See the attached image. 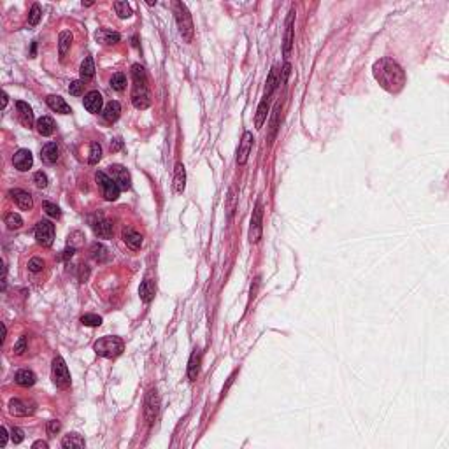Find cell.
<instances>
[{
  "instance_id": "obj_1",
  "label": "cell",
  "mask_w": 449,
  "mask_h": 449,
  "mask_svg": "<svg viewBox=\"0 0 449 449\" xmlns=\"http://www.w3.org/2000/svg\"><path fill=\"white\" fill-rule=\"evenodd\" d=\"M372 74L377 83L381 84V88L386 90V92L398 93L404 90L405 86L404 68L393 58H389V56H385V58H379L377 62H374Z\"/></svg>"
},
{
  "instance_id": "obj_2",
  "label": "cell",
  "mask_w": 449,
  "mask_h": 449,
  "mask_svg": "<svg viewBox=\"0 0 449 449\" xmlns=\"http://www.w3.org/2000/svg\"><path fill=\"white\" fill-rule=\"evenodd\" d=\"M132 76H133L132 104L135 109L144 111L151 104V98H149V92H148V76H146L144 67H140L139 64L132 65Z\"/></svg>"
},
{
  "instance_id": "obj_3",
  "label": "cell",
  "mask_w": 449,
  "mask_h": 449,
  "mask_svg": "<svg viewBox=\"0 0 449 449\" xmlns=\"http://www.w3.org/2000/svg\"><path fill=\"white\" fill-rule=\"evenodd\" d=\"M123 341H121L120 337H102V339H98V341L93 344V349H95V353L98 354V356L102 358H116L120 356L121 353H123Z\"/></svg>"
},
{
  "instance_id": "obj_4",
  "label": "cell",
  "mask_w": 449,
  "mask_h": 449,
  "mask_svg": "<svg viewBox=\"0 0 449 449\" xmlns=\"http://www.w3.org/2000/svg\"><path fill=\"white\" fill-rule=\"evenodd\" d=\"M174 14H176L177 27H179V32H181V35H183V39H185L186 42H192L195 28H193L192 14L188 12L186 5L183 4V2H174Z\"/></svg>"
},
{
  "instance_id": "obj_5",
  "label": "cell",
  "mask_w": 449,
  "mask_h": 449,
  "mask_svg": "<svg viewBox=\"0 0 449 449\" xmlns=\"http://www.w3.org/2000/svg\"><path fill=\"white\" fill-rule=\"evenodd\" d=\"M51 372H53V383L56 385V388L67 389L70 386V372H68L67 363H65L64 358L56 356L53 360Z\"/></svg>"
},
{
  "instance_id": "obj_6",
  "label": "cell",
  "mask_w": 449,
  "mask_h": 449,
  "mask_svg": "<svg viewBox=\"0 0 449 449\" xmlns=\"http://www.w3.org/2000/svg\"><path fill=\"white\" fill-rule=\"evenodd\" d=\"M95 181L100 185L102 188V193H104V198L109 202H114L120 196V186H118V183L112 177H109L105 172H96L95 174Z\"/></svg>"
},
{
  "instance_id": "obj_7",
  "label": "cell",
  "mask_w": 449,
  "mask_h": 449,
  "mask_svg": "<svg viewBox=\"0 0 449 449\" xmlns=\"http://www.w3.org/2000/svg\"><path fill=\"white\" fill-rule=\"evenodd\" d=\"M261 221H263V205L258 202L255 205V211L251 214V224H249V242L251 244H257L261 239V233H263Z\"/></svg>"
},
{
  "instance_id": "obj_8",
  "label": "cell",
  "mask_w": 449,
  "mask_h": 449,
  "mask_svg": "<svg viewBox=\"0 0 449 449\" xmlns=\"http://www.w3.org/2000/svg\"><path fill=\"white\" fill-rule=\"evenodd\" d=\"M35 239L40 246H51L53 239H55V224L48 220H42L37 223L35 226Z\"/></svg>"
},
{
  "instance_id": "obj_9",
  "label": "cell",
  "mask_w": 449,
  "mask_h": 449,
  "mask_svg": "<svg viewBox=\"0 0 449 449\" xmlns=\"http://www.w3.org/2000/svg\"><path fill=\"white\" fill-rule=\"evenodd\" d=\"M158 411H160V398H158L157 389H149L148 395H146V402H144V416L148 425H153V421L157 419Z\"/></svg>"
},
{
  "instance_id": "obj_10",
  "label": "cell",
  "mask_w": 449,
  "mask_h": 449,
  "mask_svg": "<svg viewBox=\"0 0 449 449\" xmlns=\"http://www.w3.org/2000/svg\"><path fill=\"white\" fill-rule=\"evenodd\" d=\"M83 105H84V109H86L88 112H92V114H98V112L102 111V105H104L102 93L96 92V90L88 92L83 98Z\"/></svg>"
},
{
  "instance_id": "obj_11",
  "label": "cell",
  "mask_w": 449,
  "mask_h": 449,
  "mask_svg": "<svg viewBox=\"0 0 449 449\" xmlns=\"http://www.w3.org/2000/svg\"><path fill=\"white\" fill-rule=\"evenodd\" d=\"M92 230L96 237H100V239H109V237L112 235V223L107 220V218L96 214V216L92 220Z\"/></svg>"
},
{
  "instance_id": "obj_12",
  "label": "cell",
  "mask_w": 449,
  "mask_h": 449,
  "mask_svg": "<svg viewBox=\"0 0 449 449\" xmlns=\"http://www.w3.org/2000/svg\"><path fill=\"white\" fill-rule=\"evenodd\" d=\"M109 172H111L112 179L116 181L118 186H120L121 190H130V186H132V177H130V172L127 168L121 167V165H111V167H109Z\"/></svg>"
},
{
  "instance_id": "obj_13",
  "label": "cell",
  "mask_w": 449,
  "mask_h": 449,
  "mask_svg": "<svg viewBox=\"0 0 449 449\" xmlns=\"http://www.w3.org/2000/svg\"><path fill=\"white\" fill-rule=\"evenodd\" d=\"M12 163H14V167H16L20 172H27L28 168H32V165H33L32 153L28 151V149H18V151L14 153V157H12Z\"/></svg>"
},
{
  "instance_id": "obj_14",
  "label": "cell",
  "mask_w": 449,
  "mask_h": 449,
  "mask_svg": "<svg viewBox=\"0 0 449 449\" xmlns=\"http://www.w3.org/2000/svg\"><path fill=\"white\" fill-rule=\"evenodd\" d=\"M253 148V133L251 132H244L242 135L241 144H239V151H237V165H246L248 163L249 153Z\"/></svg>"
},
{
  "instance_id": "obj_15",
  "label": "cell",
  "mask_w": 449,
  "mask_h": 449,
  "mask_svg": "<svg viewBox=\"0 0 449 449\" xmlns=\"http://www.w3.org/2000/svg\"><path fill=\"white\" fill-rule=\"evenodd\" d=\"M293 30H295V9H291L286 20V33H285V46H283V55L288 58L293 48Z\"/></svg>"
},
{
  "instance_id": "obj_16",
  "label": "cell",
  "mask_w": 449,
  "mask_h": 449,
  "mask_svg": "<svg viewBox=\"0 0 449 449\" xmlns=\"http://www.w3.org/2000/svg\"><path fill=\"white\" fill-rule=\"evenodd\" d=\"M121 239H123L125 244L128 246L130 249H133V251L140 249V246H142V235H140L139 232H135L133 228H130V226H125V228L121 230Z\"/></svg>"
},
{
  "instance_id": "obj_17",
  "label": "cell",
  "mask_w": 449,
  "mask_h": 449,
  "mask_svg": "<svg viewBox=\"0 0 449 449\" xmlns=\"http://www.w3.org/2000/svg\"><path fill=\"white\" fill-rule=\"evenodd\" d=\"M9 195L14 198V202H16L18 205H20V209H23V211H30V209L33 207V200H32V195L28 192H25V190H11L9 192Z\"/></svg>"
},
{
  "instance_id": "obj_18",
  "label": "cell",
  "mask_w": 449,
  "mask_h": 449,
  "mask_svg": "<svg viewBox=\"0 0 449 449\" xmlns=\"http://www.w3.org/2000/svg\"><path fill=\"white\" fill-rule=\"evenodd\" d=\"M46 104L49 105V109L55 112H60V114H70L72 112V109H70V105L67 104V102L62 98V96L58 95H49L48 98H46Z\"/></svg>"
},
{
  "instance_id": "obj_19",
  "label": "cell",
  "mask_w": 449,
  "mask_h": 449,
  "mask_svg": "<svg viewBox=\"0 0 449 449\" xmlns=\"http://www.w3.org/2000/svg\"><path fill=\"white\" fill-rule=\"evenodd\" d=\"M16 109H18V116H20V121L25 125V127H32L33 125V111L32 107L27 104V102H16Z\"/></svg>"
},
{
  "instance_id": "obj_20",
  "label": "cell",
  "mask_w": 449,
  "mask_h": 449,
  "mask_svg": "<svg viewBox=\"0 0 449 449\" xmlns=\"http://www.w3.org/2000/svg\"><path fill=\"white\" fill-rule=\"evenodd\" d=\"M9 413L14 414V416H28V414L33 413V407H30L27 402L20 400V398H12L9 402Z\"/></svg>"
},
{
  "instance_id": "obj_21",
  "label": "cell",
  "mask_w": 449,
  "mask_h": 449,
  "mask_svg": "<svg viewBox=\"0 0 449 449\" xmlns=\"http://www.w3.org/2000/svg\"><path fill=\"white\" fill-rule=\"evenodd\" d=\"M58 157H60V149H58V146H56L55 142H48V144L42 148V151H40V158H42V161L48 165L56 163Z\"/></svg>"
},
{
  "instance_id": "obj_22",
  "label": "cell",
  "mask_w": 449,
  "mask_h": 449,
  "mask_svg": "<svg viewBox=\"0 0 449 449\" xmlns=\"http://www.w3.org/2000/svg\"><path fill=\"white\" fill-rule=\"evenodd\" d=\"M186 186V170L185 165L176 163V170H174V192L176 193H183Z\"/></svg>"
},
{
  "instance_id": "obj_23",
  "label": "cell",
  "mask_w": 449,
  "mask_h": 449,
  "mask_svg": "<svg viewBox=\"0 0 449 449\" xmlns=\"http://www.w3.org/2000/svg\"><path fill=\"white\" fill-rule=\"evenodd\" d=\"M90 257L96 261V263H105L109 260V249L100 242H93L90 248Z\"/></svg>"
},
{
  "instance_id": "obj_24",
  "label": "cell",
  "mask_w": 449,
  "mask_h": 449,
  "mask_svg": "<svg viewBox=\"0 0 449 449\" xmlns=\"http://www.w3.org/2000/svg\"><path fill=\"white\" fill-rule=\"evenodd\" d=\"M198 372H200V351L195 349L188 361V379L190 381H195L196 377H198Z\"/></svg>"
},
{
  "instance_id": "obj_25",
  "label": "cell",
  "mask_w": 449,
  "mask_h": 449,
  "mask_svg": "<svg viewBox=\"0 0 449 449\" xmlns=\"http://www.w3.org/2000/svg\"><path fill=\"white\" fill-rule=\"evenodd\" d=\"M14 381H16L20 386H25V388H28V386H33V385H35L37 376L32 372V370L21 369V370H18L16 376H14Z\"/></svg>"
},
{
  "instance_id": "obj_26",
  "label": "cell",
  "mask_w": 449,
  "mask_h": 449,
  "mask_svg": "<svg viewBox=\"0 0 449 449\" xmlns=\"http://www.w3.org/2000/svg\"><path fill=\"white\" fill-rule=\"evenodd\" d=\"M120 112H121V105L120 102L116 100H111L107 105L104 107V111H102V116H104L105 121H109V123H114V121L120 118Z\"/></svg>"
},
{
  "instance_id": "obj_27",
  "label": "cell",
  "mask_w": 449,
  "mask_h": 449,
  "mask_svg": "<svg viewBox=\"0 0 449 449\" xmlns=\"http://www.w3.org/2000/svg\"><path fill=\"white\" fill-rule=\"evenodd\" d=\"M95 37L98 42H102V44H116V42H120V33L112 32V30H107V28L96 30Z\"/></svg>"
},
{
  "instance_id": "obj_28",
  "label": "cell",
  "mask_w": 449,
  "mask_h": 449,
  "mask_svg": "<svg viewBox=\"0 0 449 449\" xmlns=\"http://www.w3.org/2000/svg\"><path fill=\"white\" fill-rule=\"evenodd\" d=\"M37 132L44 137L53 135V132H55V121H53V118H49V116L39 118V120H37Z\"/></svg>"
},
{
  "instance_id": "obj_29",
  "label": "cell",
  "mask_w": 449,
  "mask_h": 449,
  "mask_svg": "<svg viewBox=\"0 0 449 449\" xmlns=\"http://www.w3.org/2000/svg\"><path fill=\"white\" fill-rule=\"evenodd\" d=\"M139 295H140V300L144 304H149L155 297V286L149 279H144L140 283V288H139Z\"/></svg>"
},
{
  "instance_id": "obj_30",
  "label": "cell",
  "mask_w": 449,
  "mask_h": 449,
  "mask_svg": "<svg viewBox=\"0 0 449 449\" xmlns=\"http://www.w3.org/2000/svg\"><path fill=\"white\" fill-rule=\"evenodd\" d=\"M267 114H269V100H261L260 105H258L257 109V116H255V127H257V130H261V127H263L265 120H267Z\"/></svg>"
},
{
  "instance_id": "obj_31",
  "label": "cell",
  "mask_w": 449,
  "mask_h": 449,
  "mask_svg": "<svg viewBox=\"0 0 449 449\" xmlns=\"http://www.w3.org/2000/svg\"><path fill=\"white\" fill-rule=\"evenodd\" d=\"M70 46H72V33L68 32V30H64V32L60 33V37H58V51H60V58H64V56L67 55Z\"/></svg>"
},
{
  "instance_id": "obj_32",
  "label": "cell",
  "mask_w": 449,
  "mask_h": 449,
  "mask_svg": "<svg viewBox=\"0 0 449 449\" xmlns=\"http://www.w3.org/2000/svg\"><path fill=\"white\" fill-rule=\"evenodd\" d=\"M79 74H81V79H84V81L92 79V77L95 76V65H93L92 56H86V58L83 60L81 68H79Z\"/></svg>"
},
{
  "instance_id": "obj_33",
  "label": "cell",
  "mask_w": 449,
  "mask_h": 449,
  "mask_svg": "<svg viewBox=\"0 0 449 449\" xmlns=\"http://www.w3.org/2000/svg\"><path fill=\"white\" fill-rule=\"evenodd\" d=\"M62 448L70 449V448H84V439L79 433H68L62 439Z\"/></svg>"
},
{
  "instance_id": "obj_34",
  "label": "cell",
  "mask_w": 449,
  "mask_h": 449,
  "mask_svg": "<svg viewBox=\"0 0 449 449\" xmlns=\"http://www.w3.org/2000/svg\"><path fill=\"white\" fill-rule=\"evenodd\" d=\"M276 86H277V68L274 67L272 70H270L269 77H267V86H265V95H263L265 100H269L272 92L276 90Z\"/></svg>"
},
{
  "instance_id": "obj_35",
  "label": "cell",
  "mask_w": 449,
  "mask_h": 449,
  "mask_svg": "<svg viewBox=\"0 0 449 449\" xmlns=\"http://www.w3.org/2000/svg\"><path fill=\"white\" fill-rule=\"evenodd\" d=\"M4 223L7 224L9 230H20L23 226V220H21L20 214L16 213H7L4 216Z\"/></svg>"
},
{
  "instance_id": "obj_36",
  "label": "cell",
  "mask_w": 449,
  "mask_h": 449,
  "mask_svg": "<svg viewBox=\"0 0 449 449\" xmlns=\"http://www.w3.org/2000/svg\"><path fill=\"white\" fill-rule=\"evenodd\" d=\"M102 160V146L98 142H92L90 146V157H88V163L90 165H96Z\"/></svg>"
},
{
  "instance_id": "obj_37",
  "label": "cell",
  "mask_w": 449,
  "mask_h": 449,
  "mask_svg": "<svg viewBox=\"0 0 449 449\" xmlns=\"http://www.w3.org/2000/svg\"><path fill=\"white\" fill-rule=\"evenodd\" d=\"M114 11L121 20H127V18L132 16V7H130L127 2H114Z\"/></svg>"
},
{
  "instance_id": "obj_38",
  "label": "cell",
  "mask_w": 449,
  "mask_h": 449,
  "mask_svg": "<svg viewBox=\"0 0 449 449\" xmlns=\"http://www.w3.org/2000/svg\"><path fill=\"white\" fill-rule=\"evenodd\" d=\"M111 86H112V90H116V92H123L125 86H127V77H125V74H121V72L114 74V76L111 77Z\"/></svg>"
},
{
  "instance_id": "obj_39",
  "label": "cell",
  "mask_w": 449,
  "mask_h": 449,
  "mask_svg": "<svg viewBox=\"0 0 449 449\" xmlns=\"http://www.w3.org/2000/svg\"><path fill=\"white\" fill-rule=\"evenodd\" d=\"M81 323L84 326H100L102 325V318L98 314H84L81 318Z\"/></svg>"
},
{
  "instance_id": "obj_40",
  "label": "cell",
  "mask_w": 449,
  "mask_h": 449,
  "mask_svg": "<svg viewBox=\"0 0 449 449\" xmlns=\"http://www.w3.org/2000/svg\"><path fill=\"white\" fill-rule=\"evenodd\" d=\"M42 18V11H40V5L39 4H33L30 12H28V23L30 25H37Z\"/></svg>"
},
{
  "instance_id": "obj_41",
  "label": "cell",
  "mask_w": 449,
  "mask_h": 449,
  "mask_svg": "<svg viewBox=\"0 0 449 449\" xmlns=\"http://www.w3.org/2000/svg\"><path fill=\"white\" fill-rule=\"evenodd\" d=\"M42 269H44V261H42V258H32V260L28 261V270H30V272H40Z\"/></svg>"
},
{
  "instance_id": "obj_42",
  "label": "cell",
  "mask_w": 449,
  "mask_h": 449,
  "mask_svg": "<svg viewBox=\"0 0 449 449\" xmlns=\"http://www.w3.org/2000/svg\"><path fill=\"white\" fill-rule=\"evenodd\" d=\"M44 211H46V214L48 216H51V218H60V207L58 205H55V204H51V202H44Z\"/></svg>"
},
{
  "instance_id": "obj_43",
  "label": "cell",
  "mask_w": 449,
  "mask_h": 449,
  "mask_svg": "<svg viewBox=\"0 0 449 449\" xmlns=\"http://www.w3.org/2000/svg\"><path fill=\"white\" fill-rule=\"evenodd\" d=\"M83 86H84V84L81 83V81H72V83H70V86H68V93H70V95H74V96H79L81 93H83Z\"/></svg>"
},
{
  "instance_id": "obj_44",
  "label": "cell",
  "mask_w": 449,
  "mask_h": 449,
  "mask_svg": "<svg viewBox=\"0 0 449 449\" xmlns=\"http://www.w3.org/2000/svg\"><path fill=\"white\" fill-rule=\"evenodd\" d=\"M23 439H25V433H23V430L21 428H14L11 430V441L14 442V444H21L23 442Z\"/></svg>"
},
{
  "instance_id": "obj_45",
  "label": "cell",
  "mask_w": 449,
  "mask_h": 449,
  "mask_svg": "<svg viewBox=\"0 0 449 449\" xmlns=\"http://www.w3.org/2000/svg\"><path fill=\"white\" fill-rule=\"evenodd\" d=\"M33 181H35V185L39 186V188H46V186H48V176H46L44 172H35Z\"/></svg>"
},
{
  "instance_id": "obj_46",
  "label": "cell",
  "mask_w": 449,
  "mask_h": 449,
  "mask_svg": "<svg viewBox=\"0 0 449 449\" xmlns=\"http://www.w3.org/2000/svg\"><path fill=\"white\" fill-rule=\"evenodd\" d=\"M27 351V337H20V341L14 344V353L23 354Z\"/></svg>"
},
{
  "instance_id": "obj_47",
  "label": "cell",
  "mask_w": 449,
  "mask_h": 449,
  "mask_svg": "<svg viewBox=\"0 0 449 449\" xmlns=\"http://www.w3.org/2000/svg\"><path fill=\"white\" fill-rule=\"evenodd\" d=\"M60 428H62L60 421L53 419V421H49V423H48V433H49V435H56V433L60 432Z\"/></svg>"
},
{
  "instance_id": "obj_48",
  "label": "cell",
  "mask_w": 449,
  "mask_h": 449,
  "mask_svg": "<svg viewBox=\"0 0 449 449\" xmlns=\"http://www.w3.org/2000/svg\"><path fill=\"white\" fill-rule=\"evenodd\" d=\"M7 439H9L7 430L2 426V428H0V448H5V444H7Z\"/></svg>"
},
{
  "instance_id": "obj_49",
  "label": "cell",
  "mask_w": 449,
  "mask_h": 449,
  "mask_svg": "<svg viewBox=\"0 0 449 449\" xmlns=\"http://www.w3.org/2000/svg\"><path fill=\"white\" fill-rule=\"evenodd\" d=\"M74 251H76V248H67L64 251V255H62V258L64 260H68V258H72L74 257Z\"/></svg>"
},
{
  "instance_id": "obj_50",
  "label": "cell",
  "mask_w": 449,
  "mask_h": 449,
  "mask_svg": "<svg viewBox=\"0 0 449 449\" xmlns=\"http://www.w3.org/2000/svg\"><path fill=\"white\" fill-rule=\"evenodd\" d=\"M32 448H33V449H39V448L48 449L49 446H48V442H46V441H37V442H33V444H32Z\"/></svg>"
},
{
  "instance_id": "obj_51",
  "label": "cell",
  "mask_w": 449,
  "mask_h": 449,
  "mask_svg": "<svg viewBox=\"0 0 449 449\" xmlns=\"http://www.w3.org/2000/svg\"><path fill=\"white\" fill-rule=\"evenodd\" d=\"M121 148V139H114V142H111V149L112 151H116V149Z\"/></svg>"
},
{
  "instance_id": "obj_52",
  "label": "cell",
  "mask_w": 449,
  "mask_h": 449,
  "mask_svg": "<svg viewBox=\"0 0 449 449\" xmlns=\"http://www.w3.org/2000/svg\"><path fill=\"white\" fill-rule=\"evenodd\" d=\"M84 267H86V265H84ZM84 267H81V277H79L81 281H86V277H88V274H90V270L84 269Z\"/></svg>"
},
{
  "instance_id": "obj_53",
  "label": "cell",
  "mask_w": 449,
  "mask_h": 449,
  "mask_svg": "<svg viewBox=\"0 0 449 449\" xmlns=\"http://www.w3.org/2000/svg\"><path fill=\"white\" fill-rule=\"evenodd\" d=\"M7 93L5 92H2V109H5V105H7Z\"/></svg>"
}]
</instances>
